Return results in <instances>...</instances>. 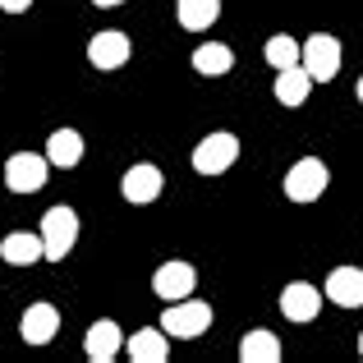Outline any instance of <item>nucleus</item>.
Listing matches in <instances>:
<instances>
[{"instance_id":"1","label":"nucleus","mask_w":363,"mask_h":363,"mask_svg":"<svg viewBox=\"0 0 363 363\" xmlns=\"http://www.w3.org/2000/svg\"><path fill=\"white\" fill-rule=\"evenodd\" d=\"M331 184V170L322 166L318 157H299L290 170H285V198L290 203H318Z\"/></svg>"},{"instance_id":"2","label":"nucleus","mask_w":363,"mask_h":363,"mask_svg":"<svg viewBox=\"0 0 363 363\" xmlns=\"http://www.w3.org/2000/svg\"><path fill=\"white\" fill-rule=\"evenodd\" d=\"M161 327H166V336H175V340H194V336H203V331L212 327V303L175 299L166 313H161Z\"/></svg>"},{"instance_id":"3","label":"nucleus","mask_w":363,"mask_h":363,"mask_svg":"<svg viewBox=\"0 0 363 363\" xmlns=\"http://www.w3.org/2000/svg\"><path fill=\"white\" fill-rule=\"evenodd\" d=\"M42 244L51 262H65V253L79 244V212L74 207H51L42 216Z\"/></svg>"},{"instance_id":"4","label":"nucleus","mask_w":363,"mask_h":363,"mask_svg":"<svg viewBox=\"0 0 363 363\" xmlns=\"http://www.w3.org/2000/svg\"><path fill=\"white\" fill-rule=\"evenodd\" d=\"M51 175V157H37V152H14L5 161V184L9 194H37Z\"/></svg>"},{"instance_id":"5","label":"nucleus","mask_w":363,"mask_h":363,"mask_svg":"<svg viewBox=\"0 0 363 363\" xmlns=\"http://www.w3.org/2000/svg\"><path fill=\"white\" fill-rule=\"evenodd\" d=\"M235 157H240V138L235 133H212L194 147V170L198 175H221V170L235 166Z\"/></svg>"},{"instance_id":"6","label":"nucleus","mask_w":363,"mask_h":363,"mask_svg":"<svg viewBox=\"0 0 363 363\" xmlns=\"http://www.w3.org/2000/svg\"><path fill=\"white\" fill-rule=\"evenodd\" d=\"M303 69L313 74L318 83L336 79L340 74V42L331 33H313L308 42H303Z\"/></svg>"},{"instance_id":"7","label":"nucleus","mask_w":363,"mask_h":363,"mask_svg":"<svg viewBox=\"0 0 363 363\" xmlns=\"http://www.w3.org/2000/svg\"><path fill=\"white\" fill-rule=\"evenodd\" d=\"M281 313L290 322H313L322 313V290H318V285H308V281H290L281 290Z\"/></svg>"},{"instance_id":"8","label":"nucleus","mask_w":363,"mask_h":363,"mask_svg":"<svg viewBox=\"0 0 363 363\" xmlns=\"http://www.w3.org/2000/svg\"><path fill=\"white\" fill-rule=\"evenodd\" d=\"M194 285H198V272L189 262H166V267H157V276H152V290H157L166 303L189 299V294H194Z\"/></svg>"},{"instance_id":"9","label":"nucleus","mask_w":363,"mask_h":363,"mask_svg":"<svg viewBox=\"0 0 363 363\" xmlns=\"http://www.w3.org/2000/svg\"><path fill=\"white\" fill-rule=\"evenodd\" d=\"M327 299L340 308H363V267H336L327 276Z\"/></svg>"},{"instance_id":"10","label":"nucleus","mask_w":363,"mask_h":363,"mask_svg":"<svg viewBox=\"0 0 363 363\" xmlns=\"http://www.w3.org/2000/svg\"><path fill=\"white\" fill-rule=\"evenodd\" d=\"M55 331H60V313H55L51 303H33V308L23 313V322H18V336H23L28 345H46V340H55Z\"/></svg>"},{"instance_id":"11","label":"nucleus","mask_w":363,"mask_h":363,"mask_svg":"<svg viewBox=\"0 0 363 363\" xmlns=\"http://www.w3.org/2000/svg\"><path fill=\"white\" fill-rule=\"evenodd\" d=\"M88 60L97 65V69H120V65L129 60V37L116 33V28H111V33H97L88 42Z\"/></svg>"},{"instance_id":"12","label":"nucleus","mask_w":363,"mask_h":363,"mask_svg":"<svg viewBox=\"0 0 363 363\" xmlns=\"http://www.w3.org/2000/svg\"><path fill=\"white\" fill-rule=\"evenodd\" d=\"M313 74L303 69V65H290V69H276V101L281 106H303L308 101V92H313Z\"/></svg>"},{"instance_id":"13","label":"nucleus","mask_w":363,"mask_h":363,"mask_svg":"<svg viewBox=\"0 0 363 363\" xmlns=\"http://www.w3.org/2000/svg\"><path fill=\"white\" fill-rule=\"evenodd\" d=\"M120 327L111 318H101V322H92L88 327V340H83V354H88L92 363H111L116 359V350H120Z\"/></svg>"},{"instance_id":"14","label":"nucleus","mask_w":363,"mask_h":363,"mask_svg":"<svg viewBox=\"0 0 363 363\" xmlns=\"http://www.w3.org/2000/svg\"><path fill=\"white\" fill-rule=\"evenodd\" d=\"M161 184H166V179H161V170L157 166H133V170H124V184H120V194L129 198V203H152V198L161 194Z\"/></svg>"},{"instance_id":"15","label":"nucleus","mask_w":363,"mask_h":363,"mask_svg":"<svg viewBox=\"0 0 363 363\" xmlns=\"http://www.w3.org/2000/svg\"><path fill=\"white\" fill-rule=\"evenodd\" d=\"M0 257L14 262V267H33L37 257H46V244H42V235L18 230V235H5V240H0Z\"/></svg>"},{"instance_id":"16","label":"nucleus","mask_w":363,"mask_h":363,"mask_svg":"<svg viewBox=\"0 0 363 363\" xmlns=\"http://www.w3.org/2000/svg\"><path fill=\"white\" fill-rule=\"evenodd\" d=\"M129 354H133V363H166V354H170L166 327H143L138 336L129 340Z\"/></svg>"},{"instance_id":"17","label":"nucleus","mask_w":363,"mask_h":363,"mask_svg":"<svg viewBox=\"0 0 363 363\" xmlns=\"http://www.w3.org/2000/svg\"><path fill=\"white\" fill-rule=\"evenodd\" d=\"M46 157H51V166L74 170V166L83 161V133H74V129H55V133H51V143H46Z\"/></svg>"},{"instance_id":"18","label":"nucleus","mask_w":363,"mask_h":363,"mask_svg":"<svg viewBox=\"0 0 363 363\" xmlns=\"http://www.w3.org/2000/svg\"><path fill=\"white\" fill-rule=\"evenodd\" d=\"M240 359L244 363H281V340H276L267 327H257V331H248L240 340Z\"/></svg>"},{"instance_id":"19","label":"nucleus","mask_w":363,"mask_h":363,"mask_svg":"<svg viewBox=\"0 0 363 363\" xmlns=\"http://www.w3.org/2000/svg\"><path fill=\"white\" fill-rule=\"evenodd\" d=\"M175 14H179V23H184L189 33H203V28L216 23V14H221V0H179Z\"/></svg>"},{"instance_id":"20","label":"nucleus","mask_w":363,"mask_h":363,"mask_svg":"<svg viewBox=\"0 0 363 363\" xmlns=\"http://www.w3.org/2000/svg\"><path fill=\"white\" fill-rule=\"evenodd\" d=\"M194 69L198 74H230L235 69V51L221 46V42H207V46L194 51Z\"/></svg>"},{"instance_id":"21","label":"nucleus","mask_w":363,"mask_h":363,"mask_svg":"<svg viewBox=\"0 0 363 363\" xmlns=\"http://www.w3.org/2000/svg\"><path fill=\"white\" fill-rule=\"evenodd\" d=\"M267 60H272L276 69H290V65H303V46L294 42L290 33H276L272 42H267Z\"/></svg>"},{"instance_id":"22","label":"nucleus","mask_w":363,"mask_h":363,"mask_svg":"<svg viewBox=\"0 0 363 363\" xmlns=\"http://www.w3.org/2000/svg\"><path fill=\"white\" fill-rule=\"evenodd\" d=\"M28 5H33V0H0V9H5V14H23Z\"/></svg>"},{"instance_id":"23","label":"nucleus","mask_w":363,"mask_h":363,"mask_svg":"<svg viewBox=\"0 0 363 363\" xmlns=\"http://www.w3.org/2000/svg\"><path fill=\"white\" fill-rule=\"evenodd\" d=\"M92 5H101V9H111V5H120V0H92Z\"/></svg>"},{"instance_id":"24","label":"nucleus","mask_w":363,"mask_h":363,"mask_svg":"<svg viewBox=\"0 0 363 363\" xmlns=\"http://www.w3.org/2000/svg\"><path fill=\"white\" fill-rule=\"evenodd\" d=\"M354 92H359V101H363V79H359V83H354Z\"/></svg>"},{"instance_id":"25","label":"nucleus","mask_w":363,"mask_h":363,"mask_svg":"<svg viewBox=\"0 0 363 363\" xmlns=\"http://www.w3.org/2000/svg\"><path fill=\"white\" fill-rule=\"evenodd\" d=\"M359 354H363V336H359Z\"/></svg>"}]
</instances>
